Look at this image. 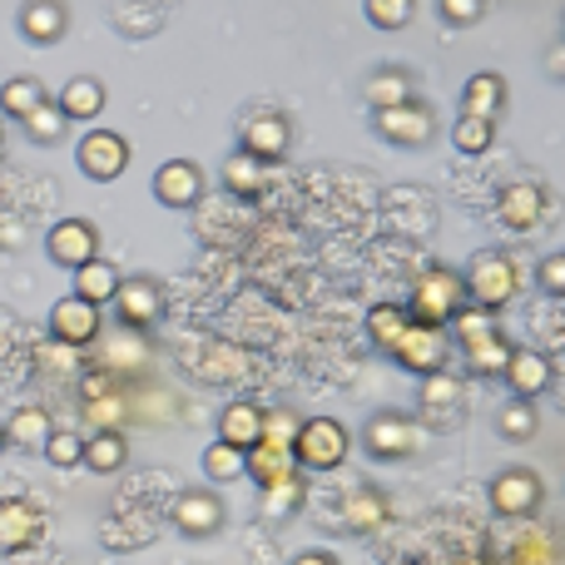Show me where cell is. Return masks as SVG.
Listing matches in <instances>:
<instances>
[{
  "mask_svg": "<svg viewBox=\"0 0 565 565\" xmlns=\"http://www.w3.org/2000/svg\"><path fill=\"white\" fill-rule=\"evenodd\" d=\"M451 322H457V338H461V352H467V367L477 372V377H501V372H507V362H511V342L501 338L497 312L461 308Z\"/></svg>",
  "mask_w": 565,
  "mask_h": 565,
  "instance_id": "cell-1",
  "label": "cell"
},
{
  "mask_svg": "<svg viewBox=\"0 0 565 565\" xmlns=\"http://www.w3.org/2000/svg\"><path fill=\"white\" fill-rule=\"evenodd\" d=\"M521 278H516V264L507 254H477L461 274V292L471 298V308H487V312H501L511 298H516Z\"/></svg>",
  "mask_w": 565,
  "mask_h": 565,
  "instance_id": "cell-2",
  "label": "cell"
},
{
  "mask_svg": "<svg viewBox=\"0 0 565 565\" xmlns=\"http://www.w3.org/2000/svg\"><path fill=\"white\" fill-rule=\"evenodd\" d=\"M467 292H461V278L451 268H427L412 288V302H407V318L422 322V328H447L461 308H467Z\"/></svg>",
  "mask_w": 565,
  "mask_h": 565,
  "instance_id": "cell-3",
  "label": "cell"
},
{
  "mask_svg": "<svg viewBox=\"0 0 565 565\" xmlns=\"http://www.w3.org/2000/svg\"><path fill=\"white\" fill-rule=\"evenodd\" d=\"M292 461L308 471H338L348 461V427L332 417H308L292 437Z\"/></svg>",
  "mask_w": 565,
  "mask_h": 565,
  "instance_id": "cell-4",
  "label": "cell"
},
{
  "mask_svg": "<svg viewBox=\"0 0 565 565\" xmlns=\"http://www.w3.org/2000/svg\"><path fill=\"white\" fill-rule=\"evenodd\" d=\"M362 447L377 461H407L422 447V427L412 417H402V412H377L367 422V431H362Z\"/></svg>",
  "mask_w": 565,
  "mask_h": 565,
  "instance_id": "cell-5",
  "label": "cell"
},
{
  "mask_svg": "<svg viewBox=\"0 0 565 565\" xmlns=\"http://www.w3.org/2000/svg\"><path fill=\"white\" fill-rule=\"evenodd\" d=\"M447 332L441 328H422V322H407L397 338V348H392V358L402 362L407 372H417V377H431V372L447 367Z\"/></svg>",
  "mask_w": 565,
  "mask_h": 565,
  "instance_id": "cell-6",
  "label": "cell"
},
{
  "mask_svg": "<svg viewBox=\"0 0 565 565\" xmlns=\"http://www.w3.org/2000/svg\"><path fill=\"white\" fill-rule=\"evenodd\" d=\"M377 135L387 145H402V149H417V145H431L437 135V119L422 99H407V105H392V109H377Z\"/></svg>",
  "mask_w": 565,
  "mask_h": 565,
  "instance_id": "cell-7",
  "label": "cell"
},
{
  "mask_svg": "<svg viewBox=\"0 0 565 565\" xmlns=\"http://www.w3.org/2000/svg\"><path fill=\"white\" fill-rule=\"evenodd\" d=\"M75 159L95 184H109V179H119L129 169V145H125V135H115V129H89V135L79 139Z\"/></svg>",
  "mask_w": 565,
  "mask_h": 565,
  "instance_id": "cell-8",
  "label": "cell"
},
{
  "mask_svg": "<svg viewBox=\"0 0 565 565\" xmlns=\"http://www.w3.org/2000/svg\"><path fill=\"white\" fill-rule=\"evenodd\" d=\"M541 497H546V487H541V477L526 467H511L491 481V507H497V516H511V521L531 516V511H541Z\"/></svg>",
  "mask_w": 565,
  "mask_h": 565,
  "instance_id": "cell-9",
  "label": "cell"
},
{
  "mask_svg": "<svg viewBox=\"0 0 565 565\" xmlns=\"http://www.w3.org/2000/svg\"><path fill=\"white\" fill-rule=\"evenodd\" d=\"M45 254L55 258L60 268H79L89 258H99V228L89 218H60L45 234Z\"/></svg>",
  "mask_w": 565,
  "mask_h": 565,
  "instance_id": "cell-10",
  "label": "cell"
},
{
  "mask_svg": "<svg viewBox=\"0 0 565 565\" xmlns=\"http://www.w3.org/2000/svg\"><path fill=\"white\" fill-rule=\"evenodd\" d=\"M50 338L60 342V348H89V342L99 338V308L85 298H60L55 308H50Z\"/></svg>",
  "mask_w": 565,
  "mask_h": 565,
  "instance_id": "cell-11",
  "label": "cell"
},
{
  "mask_svg": "<svg viewBox=\"0 0 565 565\" xmlns=\"http://www.w3.org/2000/svg\"><path fill=\"white\" fill-rule=\"evenodd\" d=\"M109 302H115L125 328H154V322L164 318V292H159L154 278H119Z\"/></svg>",
  "mask_w": 565,
  "mask_h": 565,
  "instance_id": "cell-12",
  "label": "cell"
},
{
  "mask_svg": "<svg viewBox=\"0 0 565 565\" xmlns=\"http://www.w3.org/2000/svg\"><path fill=\"white\" fill-rule=\"evenodd\" d=\"M169 521H174L184 536L204 541L224 526V501H218L214 491H179L174 507H169Z\"/></svg>",
  "mask_w": 565,
  "mask_h": 565,
  "instance_id": "cell-13",
  "label": "cell"
},
{
  "mask_svg": "<svg viewBox=\"0 0 565 565\" xmlns=\"http://www.w3.org/2000/svg\"><path fill=\"white\" fill-rule=\"evenodd\" d=\"M204 194V174H199L194 159H169L154 174V199L164 209H194Z\"/></svg>",
  "mask_w": 565,
  "mask_h": 565,
  "instance_id": "cell-14",
  "label": "cell"
},
{
  "mask_svg": "<svg viewBox=\"0 0 565 565\" xmlns=\"http://www.w3.org/2000/svg\"><path fill=\"white\" fill-rule=\"evenodd\" d=\"M507 387L516 392L521 402H536L541 392H551V382H556V372H551V358L546 352H526V348H511V362H507Z\"/></svg>",
  "mask_w": 565,
  "mask_h": 565,
  "instance_id": "cell-15",
  "label": "cell"
},
{
  "mask_svg": "<svg viewBox=\"0 0 565 565\" xmlns=\"http://www.w3.org/2000/svg\"><path fill=\"white\" fill-rule=\"evenodd\" d=\"M288 145H292V125L274 109H264V115H254L244 125V149L258 159V164H268V159H288Z\"/></svg>",
  "mask_w": 565,
  "mask_h": 565,
  "instance_id": "cell-16",
  "label": "cell"
},
{
  "mask_svg": "<svg viewBox=\"0 0 565 565\" xmlns=\"http://www.w3.org/2000/svg\"><path fill=\"white\" fill-rule=\"evenodd\" d=\"M497 218L507 228H516V234L536 228L541 218H546V189H541V184H511V189H501Z\"/></svg>",
  "mask_w": 565,
  "mask_h": 565,
  "instance_id": "cell-17",
  "label": "cell"
},
{
  "mask_svg": "<svg viewBox=\"0 0 565 565\" xmlns=\"http://www.w3.org/2000/svg\"><path fill=\"white\" fill-rule=\"evenodd\" d=\"M65 30H70L65 0H25V6H20V35H25L30 45H55Z\"/></svg>",
  "mask_w": 565,
  "mask_h": 565,
  "instance_id": "cell-18",
  "label": "cell"
},
{
  "mask_svg": "<svg viewBox=\"0 0 565 565\" xmlns=\"http://www.w3.org/2000/svg\"><path fill=\"white\" fill-rule=\"evenodd\" d=\"M45 536V516L30 501H0V551H30Z\"/></svg>",
  "mask_w": 565,
  "mask_h": 565,
  "instance_id": "cell-19",
  "label": "cell"
},
{
  "mask_svg": "<svg viewBox=\"0 0 565 565\" xmlns=\"http://www.w3.org/2000/svg\"><path fill=\"white\" fill-rule=\"evenodd\" d=\"M422 412H427V422H437V427H447V422L461 417V382L451 377L447 367L431 372V377L422 382Z\"/></svg>",
  "mask_w": 565,
  "mask_h": 565,
  "instance_id": "cell-20",
  "label": "cell"
},
{
  "mask_svg": "<svg viewBox=\"0 0 565 565\" xmlns=\"http://www.w3.org/2000/svg\"><path fill=\"white\" fill-rule=\"evenodd\" d=\"M298 461H292V447H278V441H258V447L244 451V477H254L258 487H274V481L292 477Z\"/></svg>",
  "mask_w": 565,
  "mask_h": 565,
  "instance_id": "cell-21",
  "label": "cell"
},
{
  "mask_svg": "<svg viewBox=\"0 0 565 565\" xmlns=\"http://www.w3.org/2000/svg\"><path fill=\"white\" fill-rule=\"evenodd\" d=\"M258 437H264V412L254 402H228L224 417H218V441L248 451V447H258Z\"/></svg>",
  "mask_w": 565,
  "mask_h": 565,
  "instance_id": "cell-22",
  "label": "cell"
},
{
  "mask_svg": "<svg viewBox=\"0 0 565 565\" xmlns=\"http://www.w3.org/2000/svg\"><path fill=\"white\" fill-rule=\"evenodd\" d=\"M55 109L65 119H95V115H105V85H99L95 75H75L65 89H60Z\"/></svg>",
  "mask_w": 565,
  "mask_h": 565,
  "instance_id": "cell-23",
  "label": "cell"
},
{
  "mask_svg": "<svg viewBox=\"0 0 565 565\" xmlns=\"http://www.w3.org/2000/svg\"><path fill=\"white\" fill-rule=\"evenodd\" d=\"M387 521V497L372 487H358L348 501H342V526L358 531V536H372V531Z\"/></svg>",
  "mask_w": 565,
  "mask_h": 565,
  "instance_id": "cell-24",
  "label": "cell"
},
{
  "mask_svg": "<svg viewBox=\"0 0 565 565\" xmlns=\"http://www.w3.org/2000/svg\"><path fill=\"white\" fill-rule=\"evenodd\" d=\"M461 105H467V115H477V119H497L501 105H507V79L491 75V70L471 75L467 89H461Z\"/></svg>",
  "mask_w": 565,
  "mask_h": 565,
  "instance_id": "cell-25",
  "label": "cell"
},
{
  "mask_svg": "<svg viewBox=\"0 0 565 565\" xmlns=\"http://www.w3.org/2000/svg\"><path fill=\"white\" fill-rule=\"evenodd\" d=\"M79 461H85L95 477H115L129 461V441L119 437V431H95V437H85V457Z\"/></svg>",
  "mask_w": 565,
  "mask_h": 565,
  "instance_id": "cell-26",
  "label": "cell"
},
{
  "mask_svg": "<svg viewBox=\"0 0 565 565\" xmlns=\"http://www.w3.org/2000/svg\"><path fill=\"white\" fill-rule=\"evenodd\" d=\"M50 431H55V422H50L45 407H15V417L6 422V441L20 451H40Z\"/></svg>",
  "mask_w": 565,
  "mask_h": 565,
  "instance_id": "cell-27",
  "label": "cell"
},
{
  "mask_svg": "<svg viewBox=\"0 0 565 565\" xmlns=\"http://www.w3.org/2000/svg\"><path fill=\"white\" fill-rule=\"evenodd\" d=\"M407 99H417V79H412L407 70L387 65L367 79V105L372 109H392V105H407Z\"/></svg>",
  "mask_w": 565,
  "mask_h": 565,
  "instance_id": "cell-28",
  "label": "cell"
},
{
  "mask_svg": "<svg viewBox=\"0 0 565 565\" xmlns=\"http://www.w3.org/2000/svg\"><path fill=\"white\" fill-rule=\"evenodd\" d=\"M115 288H119V268L105 264V258H89V264L75 268V298L95 302V308H105L115 298Z\"/></svg>",
  "mask_w": 565,
  "mask_h": 565,
  "instance_id": "cell-29",
  "label": "cell"
},
{
  "mask_svg": "<svg viewBox=\"0 0 565 565\" xmlns=\"http://www.w3.org/2000/svg\"><path fill=\"white\" fill-rule=\"evenodd\" d=\"M224 184H228V194H238V199H258L264 194V164H258L248 149H238V154L224 159Z\"/></svg>",
  "mask_w": 565,
  "mask_h": 565,
  "instance_id": "cell-30",
  "label": "cell"
},
{
  "mask_svg": "<svg viewBox=\"0 0 565 565\" xmlns=\"http://www.w3.org/2000/svg\"><path fill=\"white\" fill-rule=\"evenodd\" d=\"M35 105H45V85H40L35 75H15L0 85V115L10 119H25Z\"/></svg>",
  "mask_w": 565,
  "mask_h": 565,
  "instance_id": "cell-31",
  "label": "cell"
},
{
  "mask_svg": "<svg viewBox=\"0 0 565 565\" xmlns=\"http://www.w3.org/2000/svg\"><path fill=\"white\" fill-rule=\"evenodd\" d=\"M497 431L507 441H531L541 431V417H536V402H521V397H511L507 407L497 412Z\"/></svg>",
  "mask_w": 565,
  "mask_h": 565,
  "instance_id": "cell-32",
  "label": "cell"
},
{
  "mask_svg": "<svg viewBox=\"0 0 565 565\" xmlns=\"http://www.w3.org/2000/svg\"><path fill=\"white\" fill-rule=\"evenodd\" d=\"M407 322H412V318H407V308H397V302H377V308L367 312V338L377 342L382 352H392Z\"/></svg>",
  "mask_w": 565,
  "mask_h": 565,
  "instance_id": "cell-33",
  "label": "cell"
},
{
  "mask_svg": "<svg viewBox=\"0 0 565 565\" xmlns=\"http://www.w3.org/2000/svg\"><path fill=\"white\" fill-rule=\"evenodd\" d=\"M302 497H308V487H302V477L292 471V477H282V481H274V487H264V516L268 521L292 516V511L302 507Z\"/></svg>",
  "mask_w": 565,
  "mask_h": 565,
  "instance_id": "cell-34",
  "label": "cell"
},
{
  "mask_svg": "<svg viewBox=\"0 0 565 565\" xmlns=\"http://www.w3.org/2000/svg\"><path fill=\"white\" fill-rule=\"evenodd\" d=\"M65 125H70V119L60 115L50 99H45V105H35L25 119H20V129H25L35 145H60V139H65Z\"/></svg>",
  "mask_w": 565,
  "mask_h": 565,
  "instance_id": "cell-35",
  "label": "cell"
},
{
  "mask_svg": "<svg viewBox=\"0 0 565 565\" xmlns=\"http://www.w3.org/2000/svg\"><path fill=\"white\" fill-rule=\"evenodd\" d=\"M204 477L218 481V487H224V481H238L244 477V451L228 447V441H214V447L204 451Z\"/></svg>",
  "mask_w": 565,
  "mask_h": 565,
  "instance_id": "cell-36",
  "label": "cell"
},
{
  "mask_svg": "<svg viewBox=\"0 0 565 565\" xmlns=\"http://www.w3.org/2000/svg\"><path fill=\"white\" fill-rule=\"evenodd\" d=\"M491 145H497V119H477V115L457 119V149L461 154H487Z\"/></svg>",
  "mask_w": 565,
  "mask_h": 565,
  "instance_id": "cell-37",
  "label": "cell"
},
{
  "mask_svg": "<svg viewBox=\"0 0 565 565\" xmlns=\"http://www.w3.org/2000/svg\"><path fill=\"white\" fill-rule=\"evenodd\" d=\"M40 451H45L50 467L70 471V467H79V457H85V437H79V431H50Z\"/></svg>",
  "mask_w": 565,
  "mask_h": 565,
  "instance_id": "cell-38",
  "label": "cell"
},
{
  "mask_svg": "<svg viewBox=\"0 0 565 565\" xmlns=\"http://www.w3.org/2000/svg\"><path fill=\"white\" fill-rule=\"evenodd\" d=\"M362 10H367V20L377 30H402L412 20V0H367Z\"/></svg>",
  "mask_w": 565,
  "mask_h": 565,
  "instance_id": "cell-39",
  "label": "cell"
},
{
  "mask_svg": "<svg viewBox=\"0 0 565 565\" xmlns=\"http://www.w3.org/2000/svg\"><path fill=\"white\" fill-rule=\"evenodd\" d=\"M298 412H288V407H274V412H264V437L258 441H278V447H292V437H298Z\"/></svg>",
  "mask_w": 565,
  "mask_h": 565,
  "instance_id": "cell-40",
  "label": "cell"
},
{
  "mask_svg": "<svg viewBox=\"0 0 565 565\" xmlns=\"http://www.w3.org/2000/svg\"><path fill=\"white\" fill-rule=\"evenodd\" d=\"M437 10L447 25H477L487 15V0H437Z\"/></svg>",
  "mask_w": 565,
  "mask_h": 565,
  "instance_id": "cell-41",
  "label": "cell"
},
{
  "mask_svg": "<svg viewBox=\"0 0 565 565\" xmlns=\"http://www.w3.org/2000/svg\"><path fill=\"white\" fill-rule=\"evenodd\" d=\"M536 278H541V288H546V292H556V298H565V254H551L546 264L536 268Z\"/></svg>",
  "mask_w": 565,
  "mask_h": 565,
  "instance_id": "cell-42",
  "label": "cell"
},
{
  "mask_svg": "<svg viewBox=\"0 0 565 565\" xmlns=\"http://www.w3.org/2000/svg\"><path fill=\"white\" fill-rule=\"evenodd\" d=\"M546 70H551V75H556V79H565V40H561V45H551Z\"/></svg>",
  "mask_w": 565,
  "mask_h": 565,
  "instance_id": "cell-43",
  "label": "cell"
},
{
  "mask_svg": "<svg viewBox=\"0 0 565 565\" xmlns=\"http://www.w3.org/2000/svg\"><path fill=\"white\" fill-rule=\"evenodd\" d=\"M292 565H338V561H332L328 551H302V556L292 561Z\"/></svg>",
  "mask_w": 565,
  "mask_h": 565,
  "instance_id": "cell-44",
  "label": "cell"
},
{
  "mask_svg": "<svg viewBox=\"0 0 565 565\" xmlns=\"http://www.w3.org/2000/svg\"><path fill=\"white\" fill-rule=\"evenodd\" d=\"M6 447H10V441H6V427H0V457H6Z\"/></svg>",
  "mask_w": 565,
  "mask_h": 565,
  "instance_id": "cell-45",
  "label": "cell"
},
{
  "mask_svg": "<svg viewBox=\"0 0 565 565\" xmlns=\"http://www.w3.org/2000/svg\"><path fill=\"white\" fill-rule=\"evenodd\" d=\"M0 145H6V125H0Z\"/></svg>",
  "mask_w": 565,
  "mask_h": 565,
  "instance_id": "cell-46",
  "label": "cell"
},
{
  "mask_svg": "<svg viewBox=\"0 0 565 565\" xmlns=\"http://www.w3.org/2000/svg\"><path fill=\"white\" fill-rule=\"evenodd\" d=\"M397 565H417V561H397Z\"/></svg>",
  "mask_w": 565,
  "mask_h": 565,
  "instance_id": "cell-47",
  "label": "cell"
}]
</instances>
